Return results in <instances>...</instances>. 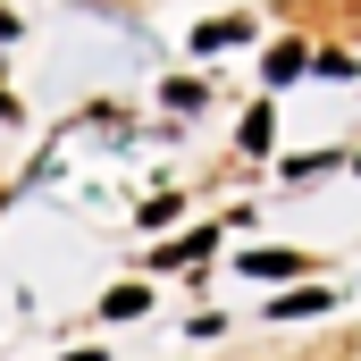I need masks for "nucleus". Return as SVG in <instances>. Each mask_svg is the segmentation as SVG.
<instances>
[{
    "label": "nucleus",
    "mask_w": 361,
    "mask_h": 361,
    "mask_svg": "<svg viewBox=\"0 0 361 361\" xmlns=\"http://www.w3.org/2000/svg\"><path fill=\"white\" fill-rule=\"evenodd\" d=\"M294 68H302V51H294V42H277V51H269V85H286Z\"/></svg>",
    "instance_id": "20e7f679"
},
{
    "label": "nucleus",
    "mask_w": 361,
    "mask_h": 361,
    "mask_svg": "<svg viewBox=\"0 0 361 361\" xmlns=\"http://www.w3.org/2000/svg\"><path fill=\"white\" fill-rule=\"evenodd\" d=\"M101 311H109V319H135V311H143V286H118V294H109Z\"/></svg>",
    "instance_id": "7ed1b4c3"
},
{
    "label": "nucleus",
    "mask_w": 361,
    "mask_h": 361,
    "mask_svg": "<svg viewBox=\"0 0 361 361\" xmlns=\"http://www.w3.org/2000/svg\"><path fill=\"white\" fill-rule=\"evenodd\" d=\"M160 261H169V269H185V261H210V227H202V235H185V244H169Z\"/></svg>",
    "instance_id": "f03ea898"
},
{
    "label": "nucleus",
    "mask_w": 361,
    "mask_h": 361,
    "mask_svg": "<svg viewBox=\"0 0 361 361\" xmlns=\"http://www.w3.org/2000/svg\"><path fill=\"white\" fill-rule=\"evenodd\" d=\"M244 269H252V277H294V269H302V252H252Z\"/></svg>",
    "instance_id": "f257e3e1"
}]
</instances>
